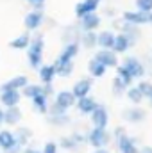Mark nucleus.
Wrapping results in <instances>:
<instances>
[{"label": "nucleus", "mask_w": 152, "mask_h": 153, "mask_svg": "<svg viewBox=\"0 0 152 153\" xmlns=\"http://www.w3.org/2000/svg\"><path fill=\"white\" fill-rule=\"evenodd\" d=\"M43 50H45V36L38 32L32 36L31 46L27 50V59L32 70H39L43 66Z\"/></svg>", "instance_id": "nucleus-1"}, {"label": "nucleus", "mask_w": 152, "mask_h": 153, "mask_svg": "<svg viewBox=\"0 0 152 153\" xmlns=\"http://www.w3.org/2000/svg\"><path fill=\"white\" fill-rule=\"evenodd\" d=\"M86 135H88V144L93 150L108 148L113 139V134H109L108 128H91L90 132H86Z\"/></svg>", "instance_id": "nucleus-2"}, {"label": "nucleus", "mask_w": 152, "mask_h": 153, "mask_svg": "<svg viewBox=\"0 0 152 153\" xmlns=\"http://www.w3.org/2000/svg\"><path fill=\"white\" fill-rule=\"evenodd\" d=\"M122 66L132 75V78H134L136 82H140V80H143V78L147 76V66H145L138 57H134V55H127V57L122 61Z\"/></svg>", "instance_id": "nucleus-3"}, {"label": "nucleus", "mask_w": 152, "mask_h": 153, "mask_svg": "<svg viewBox=\"0 0 152 153\" xmlns=\"http://www.w3.org/2000/svg\"><path fill=\"white\" fill-rule=\"evenodd\" d=\"M122 20H123V22H127V23L138 25V27H143V25H152V13H143V11H138V9H132V11H123Z\"/></svg>", "instance_id": "nucleus-4"}, {"label": "nucleus", "mask_w": 152, "mask_h": 153, "mask_svg": "<svg viewBox=\"0 0 152 153\" xmlns=\"http://www.w3.org/2000/svg\"><path fill=\"white\" fill-rule=\"evenodd\" d=\"M122 119L129 125H140L147 119V111L141 105H131L122 111Z\"/></svg>", "instance_id": "nucleus-5"}, {"label": "nucleus", "mask_w": 152, "mask_h": 153, "mask_svg": "<svg viewBox=\"0 0 152 153\" xmlns=\"http://www.w3.org/2000/svg\"><path fill=\"white\" fill-rule=\"evenodd\" d=\"M114 143H116V148H118L120 153H141V148L138 146V139L129 135V134L122 135Z\"/></svg>", "instance_id": "nucleus-6"}, {"label": "nucleus", "mask_w": 152, "mask_h": 153, "mask_svg": "<svg viewBox=\"0 0 152 153\" xmlns=\"http://www.w3.org/2000/svg\"><path fill=\"white\" fill-rule=\"evenodd\" d=\"M90 121H91L93 128H108V125H109V111H108V107L104 103H99L95 112L90 116Z\"/></svg>", "instance_id": "nucleus-7"}, {"label": "nucleus", "mask_w": 152, "mask_h": 153, "mask_svg": "<svg viewBox=\"0 0 152 153\" xmlns=\"http://www.w3.org/2000/svg\"><path fill=\"white\" fill-rule=\"evenodd\" d=\"M93 59L95 61H99V62H102L108 70L109 68H118L122 62L118 61V53H114L113 50H97L95 52V55H93Z\"/></svg>", "instance_id": "nucleus-8"}, {"label": "nucleus", "mask_w": 152, "mask_h": 153, "mask_svg": "<svg viewBox=\"0 0 152 153\" xmlns=\"http://www.w3.org/2000/svg\"><path fill=\"white\" fill-rule=\"evenodd\" d=\"M102 25V16L99 13H91L86 14L84 18L79 20V29L82 32H97V29Z\"/></svg>", "instance_id": "nucleus-9"}, {"label": "nucleus", "mask_w": 152, "mask_h": 153, "mask_svg": "<svg viewBox=\"0 0 152 153\" xmlns=\"http://www.w3.org/2000/svg\"><path fill=\"white\" fill-rule=\"evenodd\" d=\"M54 103H56L59 109H63V111L66 112L68 109H72V107H75V105H77V98L74 96L72 89H70V91H68V89H65V91H59V93L56 94Z\"/></svg>", "instance_id": "nucleus-10"}, {"label": "nucleus", "mask_w": 152, "mask_h": 153, "mask_svg": "<svg viewBox=\"0 0 152 153\" xmlns=\"http://www.w3.org/2000/svg\"><path fill=\"white\" fill-rule=\"evenodd\" d=\"M91 87H93V78L91 76H84V78H79L75 84H74L72 93H74V96H75L77 100H81V98L90 96Z\"/></svg>", "instance_id": "nucleus-11"}, {"label": "nucleus", "mask_w": 152, "mask_h": 153, "mask_svg": "<svg viewBox=\"0 0 152 153\" xmlns=\"http://www.w3.org/2000/svg\"><path fill=\"white\" fill-rule=\"evenodd\" d=\"M114 27H118V29H120V34H125L134 45H136V43L140 41V38H141V27H138V25H132V23H127V22L122 20V22L114 23Z\"/></svg>", "instance_id": "nucleus-12"}, {"label": "nucleus", "mask_w": 152, "mask_h": 153, "mask_svg": "<svg viewBox=\"0 0 152 153\" xmlns=\"http://www.w3.org/2000/svg\"><path fill=\"white\" fill-rule=\"evenodd\" d=\"M99 5H100V0H81L79 4H75V16L81 20V18H84L86 14H91V13H97V9H99Z\"/></svg>", "instance_id": "nucleus-13"}, {"label": "nucleus", "mask_w": 152, "mask_h": 153, "mask_svg": "<svg viewBox=\"0 0 152 153\" xmlns=\"http://www.w3.org/2000/svg\"><path fill=\"white\" fill-rule=\"evenodd\" d=\"M20 100H22V93L16 91V89L0 91V102H2V105H5V109H9V107H18Z\"/></svg>", "instance_id": "nucleus-14"}, {"label": "nucleus", "mask_w": 152, "mask_h": 153, "mask_svg": "<svg viewBox=\"0 0 152 153\" xmlns=\"http://www.w3.org/2000/svg\"><path fill=\"white\" fill-rule=\"evenodd\" d=\"M43 20H45L43 11H31V13L25 16L23 25H25V29H27L29 32H32V30H38L39 27L43 25Z\"/></svg>", "instance_id": "nucleus-15"}, {"label": "nucleus", "mask_w": 152, "mask_h": 153, "mask_svg": "<svg viewBox=\"0 0 152 153\" xmlns=\"http://www.w3.org/2000/svg\"><path fill=\"white\" fill-rule=\"evenodd\" d=\"M97 107H99V102H97L93 96H86V98L77 100V105H75V109L84 116H91L93 112H95Z\"/></svg>", "instance_id": "nucleus-16"}, {"label": "nucleus", "mask_w": 152, "mask_h": 153, "mask_svg": "<svg viewBox=\"0 0 152 153\" xmlns=\"http://www.w3.org/2000/svg\"><path fill=\"white\" fill-rule=\"evenodd\" d=\"M29 85V78L25 75H16L13 78H9L7 82H4L0 85V91H5V89H16V91H23L25 87Z\"/></svg>", "instance_id": "nucleus-17"}, {"label": "nucleus", "mask_w": 152, "mask_h": 153, "mask_svg": "<svg viewBox=\"0 0 152 153\" xmlns=\"http://www.w3.org/2000/svg\"><path fill=\"white\" fill-rule=\"evenodd\" d=\"M79 52H81V43H77V41L75 43H66V45H63L57 59H61V61H74L79 55Z\"/></svg>", "instance_id": "nucleus-18"}, {"label": "nucleus", "mask_w": 152, "mask_h": 153, "mask_svg": "<svg viewBox=\"0 0 152 153\" xmlns=\"http://www.w3.org/2000/svg\"><path fill=\"white\" fill-rule=\"evenodd\" d=\"M132 46H134V43L127 38L125 34H120V32L116 34L114 46H113V52H114V53H118V55H122V53H127V52H129Z\"/></svg>", "instance_id": "nucleus-19"}, {"label": "nucleus", "mask_w": 152, "mask_h": 153, "mask_svg": "<svg viewBox=\"0 0 152 153\" xmlns=\"http://www.w3.org/2000/svg\"><path fill=\"white\" fill-rule=\"evenodd\" d=\"M116 34L113 30H100L99 32V50H113Z\"/></svg>", "instance_id": "nucleus-20"}, {"label": "nucleus", "mask_w": 152, "mask_h": 153, "mask_svg": "<svg viewBox=\"0 0 152 153\" xmlns=\"http://www.w3.org/2000/svg\"><path fill=\"white\" fill-rule=\"evenodd\" d=\"M16 144H18V143H16L14 132H11V130H0V148H2L4 152L13 150Z\"/></svg>", "instance_id": "nucleus-21"}, {"label": "nucleus", "mask_w": 152, "mask_h": 153, "mask_svg": "<svg viewBox=\"0 0 152 153\" xmlns=\"http://www.w3.org/2000/svg\"><path fill=\"white\" fill-rule=\"evenodd\" d=\"M38 75H39L41 84H54V78L57 76L56 66L54 64H43L38 70Z\"/></svg>", "instance_id": "nucleus-22"}, {"label": "nucleus", "mask_w": 152, "mask_h": 153, "mask_svg": "<svg viewBox=\"0 0 152 153\" xmlns=\"http://www.w3.org/2000/svg\"><path fill=\"white\" fill-rule=\"evenodd\" d=\"M31 41H32V34H31L29 30H25L23 34L16 36V38L11 41V48H13V50H29Z\"/></svg>", "instance_id": "nucleus-23"}, {"label": "nucleus", "mask_w": 152, "mask_h": 153, "mask_svg": "<svg viewBox=\"0 0 152 153\" xmlns=\"http://www.w3.org/2000/svg\"><path fill=\"white\" fill-rule=\"evenodd\" d=\"M54 66H56L57 76H63V78H68V76L74 73V68H75L74 61H61V59H56Z\"/></svg>", "instance_id": "nucleus-24"}, {"label": "nucleus", "mask_w": 152, "mask_h": 153, "mask_svg": "<svg viewBox=\"0 0 152 153\" xmlns=\"http://www.w3.org/2000/svg\"><path fill=\"white\" fill-rule=\"evenodd\" d=\"M79 43L82 48L86 50H93L99 46V32H82L81 38H79Z\"/></svg>", "instance_id": "nucleus-25"}, {"label": "nucleus", "mask_w": 152, "mask_h": 153, "mask_svg": "<svg viewBox=\"0 0 152 153\" xmlns=\"http://www.w3.org/2000/svg\"><path fill=\"white\" fill-rule=\"evenodd\" d=\"M88 73H90L91 78H102L108 73V68L102 62H99L95 59H90V62H88Z\"/></svg>", "instance_id": "nucleus-26"}, {"label": "nucleus", "mask_w": 152, "mask_h": 153, "mask_svg": "<svg viewBox=\"0 0 152 153\" xmlns=\"http://www.w3.org/2000/svg\"><path fill=\"white\" fill-rule=\"evenodd\" d=\"M32 109L38 112V114H48V111H50V103H48V96H45L43 93L36 96L34 100H32Z\"/></svg>", "instance_id": "nucleus-27"}, {"label": "nucleus", "mask_w": 152, "mask_h": 153, "mask_svg": "<svg viewBox=\"0 0 152 153\" xmlns=\"http://www.w3.org/2000/svg\"><path fill=\"white\" fill-rule=\"evenodd\" d=\"M57 144H59V148H63L65 152H79V150H81V144L74 139L72 134H70V135H63Z\"/></svg>", "instance_id": "nucleus-28"}, {"label": "nucleus", "mask_w": 152, "mask_h": 153, "mask_svg": "<svg viewBox=\"0 0 152 153\" xmlns=\"http://www.w3.org/2000/svg\"><path fill=\"white\" fill-rule=\"evenodd\" d=\"M14 135H16V143H18L22 148H27L29 141L32 139V130L27 128V126H23V128H18V130L14 132Z\"/></svg>", "instance_id": "nucleus-29"}, {"label": "nucleus", "mask_w": 152, "mask_h": 153, "mask_svg": "<svg viewBox=\"0 0 152 153\" xmlns=\"http://www.w3.org/2000/svg\"><path fill=\"white\" fill-rule=\"evenodd\" d=\"M20 119H22L20 107H9V109H5V125L14 126V125L20 123Z\"/></svg>", "instance_id": "nucleus-30"}, {"label": "nucleus", "mask_w": 152, "mask_h": 153, "mask_svg": "<svg viewBox=\"0 0 152 153\" xmlns=\"http://www.w3.org/2000/svg\"><path fill=\"white\" fill-rule=\"evenodd\" d=\"M127 100L132 103V105H140V103H143L145 102V96H143V93L140 91V87L134 84L132 87H129V91H127Z\"/></svg>", "instance_id": "nucleus-31"}, {"label": "nucleus", "mask_w": 152, "mask_h": 153, "mask_svg": "<svg viewBox=\"0 0 152 153\" xmlns=\"http://www.w3.org/2000/svg\"><path fill=\"white\" fill-rule=\"evenodd\" d=\"M111 91H113V94L116 96V98H120V96L127 94V91H129V85H125V82H123L122 78L114 76L113 82H111Z\"/></svg>", "instance_id": "nucleus-32"}, {"label": "nucleus", "mask_w": 152, "mask_h": 153, "mask_svg": "<svg viewBox=\"0 0 152 153\" xmlns=\"http://www.w3.org/2000/svg\"><path fill=\"white\" fill-rule=\"evenodd\" d=\"M70 121H72V117L68 114H57V116L48 114V117H47V123L52 125V126H66V125H70Z\"/></svg>", "instance_id": "nucleus-33"}, {"label": "nucleus", "mask_w": 152, "mask_h": 153, "mask_svg": "<svg viewBox=\"0 0 152 153\" xmlns=\"http://www.w3.org/2000/svg\"><path fill=\"white\" fill-rule=\"evenodd\" d=\"M136 85L140 87V91L143 93V96H145V100L149 102V105L152 107V82L149 78H143V80H140V82H136Z\"/></svg>", "instance_id": "nucleus-34"}, {"label": "nucleus", "mask_w": 152, "mask_h": 153, "mask_svg": "<svg viewBox=\"0 0 152 153\" xmlns=\"http://www.w3.org/2000/svg\"><path fill=\"white\" fill-rule=\"evenodd\" d=\"M22 93H23V96H25V98L34 100L36 96H39V94L43 93V85H41V84H29Z\"/></svg>", "instance_id": "nucleus-35"}, {"label": "nucleus", "mask_w": 152, "mask_h": 153, "mask_svg": "<svg viewBox=\"0 0 152 153\" xmlns=\"http://www.w3.org/2000/svg\"><path fill=\"white\" fill-rule=\"evenodd\" d=\"M116 76H118V78H122V80L125 82V85H129V87H132V85H134V82H136V80L132 78V75H131V73H129L122 64L116 68Z\"/></svg>", "instance_id": "nucleus-36"}, {"label": "nucleus", "mask_w": 152, "mask_h": 153, "mask_svg": "<svg viewBox=\"0 0 152 153\" xmlns=\"http://www.w3.org/2000/svg\"><path fill=\"white\" fill-rule=\"evenodd\" d=\"M134 5H136L138 11L152 13V0H134Z\"/></svg>", "instance_id": "nucleus-37"}, {"label": "nucleus", "mask_w": 152, "mask_h": 153, "mask_svg": "<svg viewBox=\"0 0 152 153\" xmlns=\"http://www.w3.org/2000/svg\"><path fill=\"white\" fill-rule=\"evenodd\" d=\"M57 152H59V144L54 143V141L45 143V146L41 148V153H57Z\"/></svg>", "instance_id": "nucleus-38"}, {"label": "nucleus", "mask_w": 152, "mask_h": 153, "mask_svg": "<svg viewBox=\"0 0 152 153\" xmlns=\"http://www.w3.org/2000/svg\"><path fill=\"white\" fill-rule=\"evenodd\" d=\"M41 85H43V94L50 98L54 94V84H41Z\"/></svg>", "instance_id": "nucleus-39"}, {"label": "nucleus", "mask_w": 152, "mask_h": 153, "mask_svg": "<svg viewBox=\"0 0 152 153\" xmlns=\"http://www.w3.org/2000/svg\"><path fill=\"white\" fill-rule=\"evenodd\" d=\"M32 7H34V11H43V5H45V0H27Z\"/></svg>", "instance_id": "nucleus-40"}, {"label": "nucleus", "mask_w": 152, "mask_h": 153, "mask_svg": "<svg viewBox=\"0 0 152 153\" xmlns=\"http://www.w3.org/2000/svg\"><path fill=\"white\" fill-rule=\"evenodd\" d=\"M125 134H127V132H125V128H123V126H116V128L113 130V139L116 141V139H120V137H122V135H125Z\"/></svg>", "instance_id": "nucleus-41"}, {"label": "nucleus", "mask_w": 152, "mask_h": 153, "mask_svg": "<svg viewBox=\"0 0 152 153\" xmlns=\"http://www.w3.org/2000/svg\"><path fill=\"white\" fill-rule=\"evenodd\" d=\"M4 123H5V111L0 107V126H2Z\"/></svg>", "instance_id": "nucleus-42"}, {"label": "nucleus", "mask_w": 152, "mask_h": 153, "mask_svg": "<svg viewBox=\"0 0 152 153\" xmlns=\"http://www.w3.org/2000/svg\"><path fill=\"white\" fill-rule=\"evenodd\" d=\"M22 153H41V150H36V148H25Z\"/></svg>", "instance_id": "nucleus-43"}, {"label": "nucleus", "mask_w": 152, "mask_h": 153, "mask_svg": "<svg viewBox=\"0 0 152 153\" xmlns=\"http://www.w3.org/2000/svg\"><path fill=\"white\" fill-rule=\"evenodd\" d=\"M141 153H152V146H143L141 148Z\"/></svg>", "instance_id": "nucleus-44"}, {"label": "nucleus", "mask_w": 152, "mask_h": 153, "mask_svg": "<svg viewBox=\"0 0 152 153\" xmlns=\"http://www.w3.org/2000/svg\"><path fill=\"white\" fill-rule=\"evenodd\" d=\"M93 153H109L108 148H102V150H93Z\"/></svg>", "instance_id": "nucleus-45"}, {"label": "nucleus", "mask_w": 152, "mask_h": 153, "mask_svg": "<svg viewBox=\"0 0 152 153\" xmlns=\"http://www.w3.org/2000/svg\"><path fill=\"white\" fill-rule=\"evenodd\" d=\"M150 57H152V50H150Z\"/></svg>", "instance_id": "nucleus-46"}, {"label": "nucleus", "mask_w": 152, "mask_h": 153, "mask_svg": "<svg viewBox=\"0 0 152 153\" xmlns=\"http://www.w3.org/2000/svg\"><path fill=\"white\" fill-rule=\"evenodd\" d=\"M100 2H102V0H100Z\"/></svg>", "instance_id": "nucleus-47"}]
</instances>
